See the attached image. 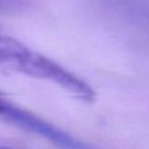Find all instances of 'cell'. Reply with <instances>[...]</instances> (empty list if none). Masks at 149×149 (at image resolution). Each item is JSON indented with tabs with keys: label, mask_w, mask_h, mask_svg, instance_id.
<instances>
[{
	"label": "cell",
	"mask_w": 149,
	"mask_h": 149,
	"mask_svg": "<svg viewBox=\"0 0 149 149\" xmlns=\"http://www.w3.org/2000/svg\"><path fill=\"white\" fill-rule=\"evenodd\" d=\"M0 149H10V148H7V147H3V145H0Z\"/></svg>",
	"instance_id": "277c9868"
},
{
	"label": "cell",
	"mask_w": 149,
	"mask_h": 149,
	"mask_svg": "<svg viewBox=\"0 0 149 149\" xmlns=\"http://www.w3.org/2000/svg\"><path fill=\"white\" fill-rule=\"evenodd\" d=\"M0 120L7 122L21 130L33 132L41 137L51 141L56 147L62 149H94L85 143L71 136L65 131L55 127L50 122L42 119L34 113L16 105L8 100L0 90Z\"/></svg>",
	"instance_id": "7a4b0ae2"
},
{
	"label": "cell",
	"mask_w": 149,
	"mask_h": 149,
	"mask_svg": "<svg viewBox=\"0 0 149 149\" xmlns=\"http://www.w3.org/2000/svg\"><path fill=\"white\" fill-rule=\"evenodd\" d=\"M0 65L25 76L50 81L85 102H92L95 97L92 86L79 76L17 39L3 34H0Z\"/></svg>",
	"instance_id": "6da1fadb"
},
{
	"label": "cell",
	"mask_w": 149,
	"mask_h": 149,
	"mask_svg": "<svg viewBox=\"0 0 149 149\" xmlns=\"http://www.w3.org/2000/svg\"><path fill=\"white\" fill-rule=\"evenodd\" d=\"M13 5L12 0H0V9H5V8H10Z\"/></svg>",
	"instance_id": "3957f363"
}]
</instances>
